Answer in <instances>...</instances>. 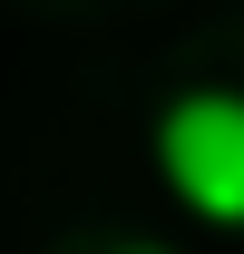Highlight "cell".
Masks as SVG:
<instances>
[{"label": "cell", "mask_w": 244, "mask_h": 254, "mask_svg": "<svg viewBox=\"0 0 244 254\" xmlns=\"http://www.w3.org/2000/svg\"><path fill=\"white\" fill-rule=\"evenodd\" d=\"M156 166L205 225H244V88H185L156 118Z\"/></svg>", "instance_id": "cell-1"}, {"label": "cell", "mask_w": 244, "mask_h": 254, "mask_svg": "<svg viewBox=\"0 0 244 254\" xmlns=\"http://www.w3.org/2000/svg\"><path fill=\"white\" fill-rule=\"evenodd\" d=\"M118 254H166V245H118Z\"/></svg>", "instance_id": "cell-2"}]
</instances>
